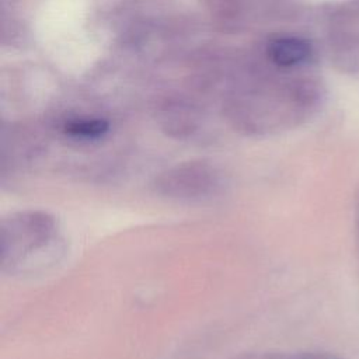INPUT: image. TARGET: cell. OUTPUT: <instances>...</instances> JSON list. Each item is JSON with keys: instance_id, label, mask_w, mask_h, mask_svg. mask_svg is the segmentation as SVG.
<instances>
[{"instance_id": "6da1fadb", "label": "cell", "mask_w": 359, "mask_h": 359, "mask_svg": "<svg viewBox=\"0 0 359 359\" xmlns=\"http://www.w3.org/2000/svg\"><path fill=\"white\" fill-rule=\"evenodd\" d=\"M56 219L43 210L8 215L0 224V264L3 272H21L42 262L59 241Z\"/></svg>"}, {"instance_id": "7a4b0ae2", "label": "cell", "mask_w": 359, "mask_h": 359, "mask_svg": "<svg viewBox=\"0 0 359 359\" xmlns=\"http://www.w3.org/2000/svg\"><path fill=\"white\" fill-rule=\"evenodd\" d=\"M151 188L163 198L195 202L217 195L224 188V180L213 167L194 163L165 171L153 181Z\"/></svg>"}, {"instance_id": "3957f363", "label": "cell", "mask_w": 359, "mask_h": 359, "mask_svg": "<svg viewBox=\"0 0 359 359\" xmlns=\"http://www.w3.org/2000/svg\"><path fill=\"white\" fill-rule=\"evenodd\" d=\"M268 55L275 65L290 67L304 62L309 57L310 43L296 36L278 38L269 43Z\"/></svg>"}, {"instance_id": "277c9868", "label": "cell", "mask_w": 359, "mask_h": 359, "mask_svg": "<svg viewBox=\"0 0 359 359\" xmlns=\"http://www.w3.org/2000/svg\"><path fill=\"white\" fill-rule=\"evenodd\" d=\"M108 129H109V123L105 119L83 118V119H73L66 122L63 130L66 135L72 137L90 140V139H100L108 132Z\"/></svg>"}]
</instances>
